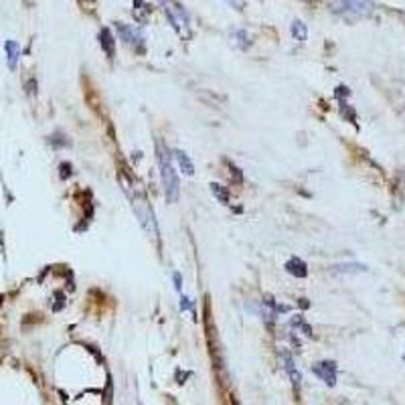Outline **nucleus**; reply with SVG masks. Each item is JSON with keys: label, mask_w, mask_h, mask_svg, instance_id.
I'll use <instances>...</instances> for the list:
<instances>
[{"label": "nucleus", "mask_w": 405, "mask_h": 405, "mask_svg": "<svg viewBox=\"0 0 405 405\" xmlns=\"http://www.w3.org/2000/svg\"><path fill=\"white\" fill-rule=\"evenodd\" d=\"M156 160H158V168H160V181H162L164 197L168 203H175L181 193V183H179L177 171L173 166V156H171L168 148L162 144V140H156Z\"/></svg>", "instance_id": "1"}, {"label": "nucleus", "mask_w": 405, "mask_h": 405, "mask_svg": "<svg viewBox=\"0 0 405 405\" xmlns=\"http://www.w3.org/2000/svg\"><path fill=\"white\" fill-rule=\"evenodd\" d=\"M331 8L334 14L355 23L373 12V0H331Z\"/></svg>", "instance_id": "2"}, {"label": "nucleus", "mask_w": 405, "mask_h": 405, "mask_svg": "<svg viewBox=\"0 0 405 405\" xmlns=\"http://www.w3.org/2000/svg\"><path fill=\"white\" fill-rule=\"evenodd\" d=\"M128 195H130V193H128ZM130 201H132L134 215L138 217V221H140V225L144 227V231H146L148 235H152V237H156V239H158L156 219H154V213H152V207H150V203L146 201V197H144V195L134 193V195H130Z\"/></svg>", "instance_id": "3"}, {"label": "nucleus", "mask_w": 405, "mask_h": 405, "mask_svg": "<svg viewBox=\"0 0 405 405\" xmlns=\"http://www.w3.org/2000/svg\"><path fill=\"white\" fill-rule=\"evenodd\" d=\"M164 6V14L171 21V25L175 27V31L183 37H188V14L183 6L177 0H162Z\"/></svg>", "instance_id": "4"}, {"label": "nucleus", "mask_w": 405, "mask_h": 405, "mask_svg": "<svg viewBox=\"0 0 405 405\" xmlns=\"http://www.w3.org/2000/svg\"><path fill=\"white\" fill-rule=\"evenodd\" d=\"M116 29H118L120 39H122L128 47H132V49H136V51H144V35H142V31H140L138 27L126 25V23H118Z\"/></svg>", "instance_id": "5"}, {"label": "nucleus", "mask_w": 405, "mask_h": 405, "mask_svg": "<svg viewBox=\"0 0 405 405\" xmlns=\"http://www.w3.org/2000/svg\"><path fill=\"white\" fill-rule=\"evenodd\" d=\"M312 373L316 377H320L327 385H334L336 383V363L334 361H322V363H316L312 367Z\"/></svg>", "instance_id": "6"}, {"label": "nucleus", "mask_w": 405, "mask_h": 405, "mask_svg": "<svg viewBox=\"0 0 405 405\" xmlns=\"http://www.w3.org/2000/svg\"><path fill=\"white\" fill-rule=\"evenodd\" d=\"M280 361H282V367H284V371L288 373V377H290L292 385H294V387H300L302 377H300V371L296 369L292 357H290V355H286V353H282V355H280Z\"/></svg>", "instance_id": "7"}, {"label": "nucleus", "mask_w": 405, "mask_h": 405, "mask_svg": "<svg viewBox=\"0 0 405 405\" xmlns=\"http://www.w3.org/2000/svg\"><path fill=\"white\" fill-rule=\"evenodd\" d=\"M286 272L296 276V278H306V276H308V267H306V263L300 258L288 259V261H286Z\"/></svg>", "instance_id": "8"}, {"label": "nucleus", "mask_w": 405, "mask_h": 405, "mask_svg": "<svg viewBox=\"0 0 405 405\" xmlns=\"http://www.w3.org/2000/svg\"><path fill=\"white\" fill-rule=\"evenodd\" d=\"M100 45H102V49L106 51L108 59H113V53H116V39H113V35H111L108 29H102V31H100Z\"/></svg>", "instance_id": "9"}, {"label": "nucleus", "mask_w": 405, "mask_h": 405, "mask_svg": "<svg viewBox=\"0 0 405 405\" xmlns=\"http://www.w3.org/2000/svg\"><path fill=\"white\" fill-rule=\"evenodd\" d=\"M173 156H175L177 164L181 166V171H183L184 175H186V177H193V173H195V166H193L190 158L184 154L183 150H175V152H173Z\"/></svg>", "instance_id": "10"}, {"label": "nucleus", "mask_w": 405, "mask_h": 405, "mask_svg": "<svg viewBox=\"0 0 405 405\" xmlns=\"http://www.w3.org/2000/svg\"><path fill=\"white\" fill-rule=\"evenodd\" d=\"M4 47H6V53H8V65H10V69H14L17 61H19V45L14 41H6Z\"/></svg>", "instance_id": "11"}, {"label": "nucleus", "mask_w": 405, "mask_h": 405, "mask_svg": "<svg viewBox=\"0 0 405 405\" xmlns=\"http://www.w3.org/2000/svg\"><path fill=\"white\" fill-rule=\"evenodd\" d=\"M292 37L296 41H306V37H308V29H306V25L302 21H294L292 23Z\"/></svg>", "instance_id": "12"}, {"label": "nucleus", "mask_w": 405, "mask_h": 405, "mask_svg": "<svg viewBox=\"0 0 405 405\" xmlns=\"http://www.w3.org/2000/svg\"><path fill=\"white\" fill-rule=\"evenodd\" d=\"M233 45H237L239 49H248L250 47V35L245 31H233Z\"/></svg>", "instance_id": "13"}, {"label": "nucleus", "mask_w": 405, "mask_h": 405, "mask_svg": "<svg viewBox=\"0 0 405 405\" xmlns=\"http://www.w3.org/2000/svg\"><path fill=\"white\" fill-rule=\"evenodd\" d=\"M211 190H213V195H215V197H217V199H219V201H221L223 205H227V203H229V195H227V190H225V188H223L221 184H211Z\"/></svg>", "instance_id": "14"}, {"label": "nucleus", "mask_w": 405, "mask_h": 405, "mask_svg": "<svg viewBox=\"0 0 405 405\" xmlns=\"http://www.w3.org/2000/svg\"><path fill=\"white\" fill-rule=\"evenodd\" d=\"M292 327H296V329H300V331L304 332V334H308V336H312V329L300 318V316H296L294 320H292Z\"/></svg>", "instance_id": "15"}, {"label": "nucleus", "mask_w": 405, "mask_h": 405, "mask_svg": "<svg viewBox=\"0 0 405 405\" xmlns=\"http://www.w3.org/2000/svg\"><path fill=\"white\" fill-rule=\"evenodd\" d=\"M181 310H193V300L188 296L181 298Z\"/></svg>", "instance_id": "16"}, {"label": "nucleus", "mask_w": 405, "mask_h": 405, "mask_svg": "<svg viewBox=\"0 0 405 405\" xmlns=\"http://www.w3.org/2000/svg\"><path fill=\"white\" fill-rule=\"evenodd\" d=\"M223 2H227L229 6H233V8H237V10L243 8V0H223Z\"/></svg>", "instance_id": "17"}, {"label": "nucleus", "mask_w": 405, "mask_h": 405, "mask_svg": "<svg viewBox=\"0 0 405 405\" xmlns=\"http://www.w3.org/2000/svg\"><path fill=\"white\" fill-rule=\"evenodd\" d=\"M181 284H183L181 274H179V272H175V288H177V290H181Z\"/></svg>", "instance_id": "18"}, {"label": "nucleus", "mask_w": 405, "mask_h": 405, "mask_svg": "<svg viewBox=\"0 0 405 405\" xmlns=\"http://www.w3.org/2000/svg\"><path fill=\"white\" fill-rule=\"evenodd\" d=\"M404 361H405V355H404Z\"/></svg>", "instance_id": "19"}]
</instances>
